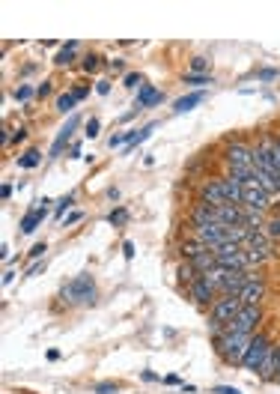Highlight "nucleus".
<instances>
[{
	"label": "nucleus",
	"instance_id": "nucleus-45",
	"mask_svg": "<svg viewBox=\"0 0 280 394\" xmlns=\"http://www.w3.org/2000/svg\"><path fill=\"white\" fill-rule=\"evenodd\" d=\"M80 218H84V215H80V212H72V215H66V221H63V224H66V227H69V224H78Z\"/></svg>",
	"mask_w": 280,
	"mask_h": 394
},
{
	"label": "nucleus",
	"instance_id": "nucleus-13",
	"mask_svg": "<svg viewBox=\"0 0 280 394\" xmlns=\"http://www.w3.org/2000/svg\"><path fill=\"white\" fill-rule=\"evenodd\" d=\"M277 353H280V340H274L272 346H268V353L263 358V364H259V371H257V380H263V382H274V376H277Z\"/></svg>",
	"mask_w": 280,
	"mask_h": 394
},
{
	"label": "nucleus",
	"instance_id": "nucleus-50",
	"mask_svg": "<svg viewBox=\"0 0 280 394\" xmlns=\"http://www.w3.org/2000/svg\"><path fill=\"white\" fill-rule=\"evenodd\" d=\"M15 281V272H12V269H9V272L3 275V284H12Z\"/></svg>",
	"mask_w": 280,
	"mask_h": 394
},
{
	"label": "nucleus",
	"instance_id": "nucleus-31",
	"mask_svg": "<svg viewBox=\"0 0 280 394\" xmlns=\"http://www.w3.org/2000/svg\"><path fill=\"white\" fill-rule=\"evenodd\" d=\"M122 84L129 87V90H140L143 84H147V78H143L140 72H129V75H125V81H122Z\"/></svg>",
	"mask_w": 280,
	"mask_h": 394
},
{
	"label": "nucleus",
	"instance_id": "nucleus-17",
	"mask_svg": "<svg viewBox=\"0 0 280 394\" xmlns=\"http://www.w3.org/2000/svg\"><path fill=\"white\" fill-rule=\"evenodd\" d=\"M176 251H179V260H197L200 254H206L209 248H206L197 236H188V239L179 242V248H176Z\"/></svg>",
	"mask_w": 280,
	"mask_h": 394
},
{
	"label": "nucleus",
	"instance_id": "nucleus-47",
	"mask_svg": "<svg viewBox=\"0 0 280 394\" xmlns=\"http://www.w3.org/2000/svg\"><path fill=\"white\" fill-rule=\"evenodd\" d=\"M42 269H45V263H33L30 269H27V278H30V275H39Z\"/></svg>",
	"mask_w": 280,
	"mask_h": 394
},
{
	"label": "nucleus",
	"instance_id": "nucleus-29",
	"mask_svg": "<svg viewBox=\"0 0 280 394\" xmlns=\"http://www.w3.org/2000/svg\"><path fill=\"white\" fill-rule=\"evenodd\" d=\"M125 221H129V209H125V206H116V209L107 215V224H114V227H122Z\"/></svg>",
	"mask_w": 280,
	"mask_h": 394
},
{
	"label": "nucleus",
	"instance_id": "nucleus-35",
	"mask_svg": "<svg viewBox=\"0 0 280 394\" xmlns=\"http://www.w3.org/2000/svg\"><path fill=\"white\" fill-rule=\"evenodd\" d=\"M33 96H36V90H33L30 84H21V87L15 90V98H18V102H27V98H33Z\"/></svg>",
	"mask_w": 280,
	"mask_h": 394
},
{
	"label": "nucleus",
	"instance_id": "nucleus-42",
	"mask_svg": "<svg viewBox=\"0 0 280 394\" xmlns=\"http://www.w3.org/2000/svg\"><path fill=\"white\" fill-rule=\"evenodd\" d=\"M27 141V129H24V125H18V129L12 132V143H24Z\"/></svg>",
	"mask_w": 280,
	"mask_h": 394
},
{
	"label": "nucleus",
	"instance_id": "nucleus-11",
	"mask_svg": "<svg viewBox=\"0 0 280 394\" xmlns=\"http://www.w3.org/2000/svg\"><path fill=\"white\" fill-rule=\"evenodd\" d=\"M218 221V215H215V206L203 203V200H194L191 209H188V224H191V230H200V227H209V224Z\"/></svg>",
	"mask_w": 280,
	"mask_h": 394
},
{
	"label": "nucleus",
	"instance_id": "nucleus-36",
	"mask_svg": "<svg viewBox=\"0 0 280 394\" xmlns=\"http://www.w3.org/2000/svg\"><path fill=\"white\" fill-rule=\"evenodd\" d=\"M45 251H48V245H45V242H36V245L30 248V260H36V263H39V257L45 254Z\"/></svg>",
	"mask_w": 280,
	"mask_h": 394
},
{
	"label": "nucleus",
	"instance_id": "nucleus-10",
	"mask_svg": "<svg viewBox=\"0 0 280 394\" xmlns=\"http://www.w3.org/2000/svg\"><path fill=\"white\" fill-rule=\"evenodd\" d=\"M197 200H203V203H209V206H224V203H227L221 176L218 179H206V183L197 185Z\"/></svg>",
	"mask_w": 280,
	"mask_h": 394
},
{
	"label": "nucleus",
	"instance_id": "nucleus-7",
	"mask_svg": "<svg viewBox=\"0 0 280 394\" xmlns=\"http://www.w3.org/2000/svg\"><path fill=\"white\" fill-rule=\"evenodd\" d=\"M241 206L257 209V212H268V209H272V194H268L266 188L257 183V176L248 179V183L241 185Z\"/></svg>",
	"mask_w": 280,
	"mask_h": 394
},
{
	"label": "nucleus",
	"instance_id": "nucleus-4",
	"mask_svg": "<svg viewBox=\"0 0 280 394\" xmlns=\"http://www.w3.org/2000/svg\"><path fill=\"white\" fill-rule=\"evenodd\" d=\"M224 161L227 167H254V143L241 134H227L224 138Z\"/></svg>",
	"mask_w": 280,
	"mask_h": 394
},
{
	"label": "nucleus",
	"instance_id": "nucleus-41",
	"mask_svg": "<svg viewBox=\"0 0 280 394\" xmlns=\"http://www.w3.org/2000/svg\"><path fill=\"white\" fill-rule=\"evenodd\" d=\"M48 93H51V81H42V84L36 87V98H45Z\"/></svg>",
	"mask_w": 280,
	"mask_h": 394
},
{
	"label": "nucleus",
	"instance_id": "nucleus-12",
	"mask_svg": "<svg viewBox=\"0 0 280 394\" xmlns=\"http://www.w3.org/2000/svg\"><path fill=\"white\" fill-rule=\"evenodd\" d=\"M266 293H268V284L263 281V278H254V281H248L245 287H241L239 299H241V304H263Z\"/></svg>",
	"mask_w": 280,
	"mask_h": 394
},
{
	"label": "nucleus",
	"instance_id": "nucleus-38",
	"mask_svg": "<svg viewBox=\"0 0 280 394\" xmlns=\"http://www.w3.org/2000/svg\"><path fill=\"white\" fill-rule=\"evenodd\" d=\"M277 75H280L277 69H263V72H257V78H259V81H274Z\"/></svg>",
	"mask_w": 280,
	"mask_h": 394
},
{
	"label": "nucleus",
	"instance_id": "nucleus-30",
	"mask_svg": "<svg viewBox=\"0 0 280 394\" xmlns=\"http://www.w3.org/2000/svg\"><path fill=\"white\" fill-rule=\"evenodd\" d=\"M182 84H191V87H206V84H215V78H212V75H191V72H188V75L182 78Z\"/></svg>",
	"mask_w": 280,
	"mask_h": 394
},
{
	"label": "nucleus",
	"instance_id": "nucleus-9",
	"mask_svg": "<svg viewBox=\"0 0 280 394\" xmlns=\"http://www.w3.org/2000/svg\"><path fill=\"white\" fill-rule=\"evenodd\" d=\"M78 129H80V116H78V114H72L69 120H66V125H63V129L57 132V138H54L48 156H51V158L63 156V149H66L69 143H72V138H75V132H78Z\"/></svg>",
	"mask_w": 280,
	"mask_h": 394
},
{
	"label": "nucleus",
	"instance_id": "nucleus-52",
	"mask_svg": "<svg viewBox=\"0 0 280 394\" xmlns=\"http://www.w3.org/2000/svg\"><path fill=\"white\" fill-rule=\"evenodd\" d=\"M274 382H280V353H277V376H274Z\"/></svg>",
	"mask_w": 280,
	"mask_h": 394
},
{
	"label": "nucleus",
	"instance_id": "nucleus-44",
	"mask_svg": "<svg viewBox=\"0 0 280 394\" xmlns=\"http://www.w3.org/2000/svg\"><path fill=\"white\" fill-rule=\"evenodd\" d=\"M122 254H125V260L134 257V242H122Z\"/></svg>",
	"mask_w": 280,
	"mask_h": 394
},
{
	"label": "nucleus",
	"instance_id": "nucleus-49",
	"mask_svg": "<svg viewBox=\"0 0 280 394\" xmlns=\"http://www.w3.org/2000/svg\"><path fill=\"white\" fill-rule=\"evenodd\" d=\"M140 376H143V380H147V382H155V380H158V376H155V373H152V371H143Z\"/></svg>",
	"mask_w": 280,
	"mask_h": 394
},
{
	"label": "nucleus",
	"instance_id": "nucleus-48",
	"mask_svg": "<svg viewBox=\"0 0 280 394\" xmlns=\"http://www.w3.org/2000/svg\"><path fill=\"white\" fill-rule=\"evenodd\" d=\"M0 197H3V200H9V197H12V185H3V188H0Z\"/></svg>",
	"mask_w": 280,
	"mask_h": 394
},
{
	"label": "nucleus",
	"instance_id": "nucleus-40",
	"mask_svg": "<svg viewBox=\"0 0 280 394\" xmlns=\"http://www.w3.org/2000/svg\"><path fill=\"white\" fill-rule=\"evenodd\" d=\"M212 394H241L239 388H233V385H215Z\"/></svg>",
	"mask_w": 280,
	"mask_h": 394
},
{
	"label": "nucleus",
	"instance_id": "nucleus-3",
	"mask_svg": "<svg viewBox=\"0 0 280 394\" xmlns=\"http://www.w3.org/2000/svg\"><path fill=\"white\" fill-rule=\"evenodd\" d=\"M250 338L254 335H221V338H212V349L224 364L241 367V358H245V353H248Z\"/></svg>",
	"mask_w": 280,
	"mask_h": 394
},
{
	"label": "nucleus",
	"instance_id": "nucleus-32",
	"mask_svg": "<svg viewBox=\"0 0 280 394\" xmlns=\"http://www.w3.org/2000/svg\"><path fill=\"white\" fill-rule=\"evenodd\" d=\"M72 203H75V194H66L57 200V209H54V218H63V212L72 209Z\"/></svg>",
	"mask_w": 280,
	"mask_h": 394
},
{
	"label": "nucleus",
	"instance_id": "nucleus-21",
	"mask_svg": "<svg viewBox=\"0 0 280 394\" xmlns=\"http://www.w3.org/2000/svg\"><path fill=\"white\" fill-rule=\"evenodd\" d=\"M102 66H107V60L102 57V54H96V51H87L84 57H80V69H84L87 75H93V72H98Z\"/></svg>",
	"mask_w": 280,
	"mask_h": 394
},
{
	"label": "nucleus",
	"instance_id": "nucleus-14",
	"mask_svg": "<svg viewBox=\"0 0 280 394\" xmlns=\"http://www.w3.org/2000/svg\"><path fill=\"white\" fill-rule=\"evenodd\" d=\"M48 203L51 200H42V206H33V209L21 218V233H24V236H27V233H33L36 227H42V221L48 218Z\"/></svg>",
	"mask_w": 280,
	"mask_h": 394
},
{
	"label": "nucleus",
	"instance_id": "nucleus-37",
	"mask_svg": "<svg viewBox=\"0 0 280 394\" xmlns=\"http://www.w3.org/2000/svg\"><path fill=\"white\" fill-rule=\"evenodd\" d=\"M96 93H98V96H107V93H111V81H105V78L96 81Z\"/></svg>",
	"mask_w": 280,
	"mask_h": 394
},
{
	"label": "nucleus",
	"instance_id": "nucleus-34",
	"mask_svg": "<svg viewBox=\"0 0 280 394\" xmlns=\"http://www.w3.org/2000/svg\"><path fill=\"white\" fill-rule=\"evenodd\" d=\"M93 391H96V394H116V391H120V382H111V380H107V382H98Z\"/></svg>",
	"mask_w": 280,
	"mask_h": 394
},
{
	"label": "nucleus",
	"instance_id": "nucleus-20",
	"mask_svg": "<svg viewBox=\"0 0 280 394\" xmlns=\"http://www.w3.org/2000/svg\"><path fill=\"white\" fill-rule=\"evenodd\" d=\"M197 278H200V275H197V269H194L191 263H188V260H179V263H176V281L182 284L185 290L197 281Z\"/></svg>",
	"mask_w": 280,
	"mask_h": 394
},
{
	"label": "nucleus",
	"instance_id": "nucleus-6",
	"mask_svg": "<svg viewBox=\"0 0 280 394\" xmlns=\"http://www.w3.org/2000/svg\"><path fill=\"white\" fill-rule=\"evenodd\" d=\"M274 340L266 335V331H257L254 338H250V344H248V353L245 358H241V371H248V373H257L259 371V364H263V358L268 353V346H272Z\"/></svg>",
	"mask_w": 280,
	"mask_h": 394
},
{
	"label": "nucleus",
	"instance_id": "nucleus-16",
	"mask_svg": "<svg viewBox=\"0 0 280 394\" xmlns=\"http://www.w3.org/2000/svg\"><path fill=\"white\" fill-rule=\"evenodd\" d=\"M215 215H218L221 224L239 227V224H241V215H245V206H239V203H224V206H215Z\"/></svg>",
	"mask_w": 280,
	"mask_h": 394
},
{
	"label": "nucleus",
	"instance_id": "nucleus-5",
	"mask_svg": "<svg viewBox=\"0 0 280 394\" xmlns=\"http://www.w3.org/2000/svg\"><path fill=\"white\" fill-rule=\"evenodd\" d=\"M263 304H241V311L236 313V320L227 322L224 335H257L263 326Z\"/></svg>",
	"mask_w": 280,
	"mask_h": 394
},
{
	"label": "nucleus",
	"instance_id": "nucleus-43",
	"mask_svg": "<svg viewBox=\"0 0 280 394\" xmlns=\"http://www.w3.org/2000/svg\"><path fill=\"white\" fill-rule=\"evenodd\" d=\"M107 69H111V72H125V63L122 60H107Z\"/></svg>",
	"mask_w": 280,
	"mask_h": 394
},
{
	"label": "nucleus",
	"instance_id": "nucleus-1",
	"mask_svg": "<svg viewBox=\"0 0 280 394\" xmlns=\"http://www.w3.org/2000/svg\"><path fill=\"white\" fill-rule=\"evenodd\" d=\"M96 296H98L96 278L87 275V272L75 275L72 281H66L60 287V302L72 304V308H87V304H96Z\"/></svg>",
	"mask_w": 280,
	"mask_h": 394
},
{
	"label": "nucleus",
	"instance_id": "nucleus-39",
	"mask_svg": "<svg viewBox=\"0 0 280 394\" xmlns=\"http://www.w3.org/2000/svg\"><path fill=\"white\" fill-rule=\"evenodd\" d=\"M72 96H75L78 102H80V98H87V96H89V84H84V87H72Z\"/></svg>",
	"mask_w": 280,
	"mask_h": 394
},
{
	"label": "nucleus",
	"instance_id": "nucleus-51",
	"mask_svg": "<svg viewBox=\"0 0 280 394\" xmlns=\"http://www.w3.org/2000/svg\"><path fill=\"white\" fill-rule=\"evenodd\" d=\"M164 385H179V376H164Z\"/></svg>",
	"mask_w": 280,
	"mask_h": 394
},
{
	"label": "nucleus",
	"instance_id": "nucleus-8",
	"mask_svg": "<svg viewBox=\"0 0 280 394\" xmlns=\"http://www.w3.org/2000/svg\"><path fill=\"white\" fill-rule=\"evenodd\" d=\"M188 299H191L197 308H212V304L218 302V290H215V287L200 275L191 287H188Z\"/></svg>",
	"mask_w": 280,
	"mask_h": 394
},
{
	"label": "nucleus",
	"instance_id": "nucleus-23",
	"mask_svg": "<svg viewBox=\"0 0 280 394\" xmlns=\"http://www.w3.org/2000/svg\"><path fill=\"white\" fill-rule=\"evenodd\" d=\"M155 129H158V123H147V125H143V129H138V138H134V141L129 143V147H122V156H129V152L138 149V147H140V143L147 141V138H152V132H155Z\"/></svg>",
	"mask_w": 280,
	"mask_h": 394
},
{
	"label": "nucleus",
	"instance_id": "nucleus-26",
	"mask_svg": "<svg viewBox=\"0 0 280 394\" xmlns=\"http://www.w3.org/2000/svg\"><path fill=\"white\" fill-rule=\"evenodd\" d=\"M191 75H212V60L203 57V54L191 57Z\"/></svg>",
	"mask_w": 280,
	"mask_h": 394
},
{
	"label": "nucleus",
	"instance_id": "nucleus-46",
	"mask_svg": "<svg viewBox=\"0 0 280 394\" xmlns=\"http://www.w3.org/2000/svg\"><path fill=\"white\" fill-rule=\"evenodd\" d=\"M69 158H80V143H72L69 147Z\"/></svg>",
	"mask_w": 280,
	"mask_h": 394
},
{
	"label": "nucleus",
	"instance_id": "nucleus-25",
	"mask_svg": "<svg viewBox=\"0 0 280 394\" xmlns=\"http://www.w3.org/2000/svg\"><path fill=\"white\" fill-rule=\"evenodd\" d=\"M188 263H191V266L197 269V275H206V272H209V269L218 266V260H215L212 251H206V254H200L197 260H188Z\"/></svg>",
	"mask_w": 280,
	"mask_h": 394
},
{
	"label": "nucleus",
	"instance_id": "nucleus-19",
	"mask_svg": "<svg viewBox=\"0 0 280 394\" xmlns=\"http://www.w3.org/2000/svg\"><path fill=\"white\" fill-rule=\"evenodd\" d=\"M75 60H78V42H75V39L66 42L57 54H54V66H60V69H63V66H72Z\"/></svg>",
	"mask_w": 280,
	"mask_h": 394
},
{
	"label": "nucleus",
	"instance_id": "nucleus-28",
	"mask_svg": "<svg viewBox=\"0 0 280 394\" xmlns=\"http://www.w3.org/2000/svg\"><path fill=\"white\" fill-rule=\"evenodd\" d=\"M263 233H266V236H268V239H272V242H277V239H280V215H272V218H268V221H266V227H263Z\"/></svg>",
	"mask_w": 280,
	"mask_h": 394
},
{
	"label": "nucleus",
	"instance_id": "nucleus-18",
	"mask_svg": "<svg viewBox=\"0 0 280 394\" xmlns=\"http://www.w3.org/2000/svg\"><path fill=\"white\" fill-rule=\"evenodd\" d=\"M203 98H206L203 90H197V93H188V96H182V98H176V102H173V114H188V111H194L197 105H203Z\"/></svg>",
	"mask_w": 280,
	"mask_h": 394
},
{
	"label": "nucleus",
	"instance_id": "nucleus-22",
	"mask_svg": "<svg viewBox=\"0 0 280 394\" xmlns=\"http://www.w3.org/2000/svg\"><path fill=\"white\" fill-rule=\"evenodd\" d=\"M39 165H42V149H36V147H30L27 152L18 156V167H21V170H33V167H39Z\"/></svg>",
	"mask_w": 280,
	"mask_h": 394
},
{
	"label": "nucleus",
	"instance_id": "nucleus-33",
	"mask_svg": "<svg viewBox=\"0 0 280 394\" xmlns=\"http://www.w3.org/2000/svg\"><path fill=\"white\" fill-rule=\"evenodd\" d=\"M98 129H102V123H98V116H89V120L84 123V134H87L89 141L98 138Z\"/></svg>",
	"mask_w": 280,
	"mask_h": 394
},
{
	"label": "nucleus",
	"instance_id": "nucleus-2",
	"mask_svg": "<svg viewBox=\"0 0 280 394\" xmlns=\"http://www.w3.org/2000/svg\"><path fill=\"white\" fill-rule=\"evenodd\" d=\"M241 311V299L239 296H218V302L209 308V320H206V329H209L212 338H221L227 322L236 320V313Z\"/></svg>",
	"mask_w": 280,
	"mask_h": 394
},
{
	"label": "nucleus",
	"instance_id": "nucleus-24",
	"mask_svg": "<svg viewBox=\"0 0 280 394\" xmlns=\"http://www.w3.org/2000/svg\"><path fill=\"white\" fill-rule=\"evenodd\" d=\"M221 183H224L227 203H239L241 206V183H236V179H230V176H221Z\"/></svg>",
	"mask_w": 280,
	"mask_h": 394
},
{
	"label": "nucleus",
	"instance_id": "nucleus-15",
	"mask_svg": "<svg viewBox=\"0 0 280 394\" xmlns=\"http://www.w3.org/2000/svg\"><path fill=\"white\" fill-rule=\"evenodd\" d=\"M164 102V93H161L158 87H152V84H143L140 90H138V111H147V107H155V105H161Z\"/></svg>",
	"mask_w": 280,
	"mask_h": 394
},
{
	"label": "nucleus",
	"instance_id": "nucleus-27",
	"mask_svg": "<svg viewBox=\"0 0 280 394\" xmlns=\"http://www.w3.org/2000/svg\"><path fill=\"white\" fill-rule=\"evenodd\" d=\"M75 102H78V98L75 96H72V90H69V93H63V96H57V111L60 114H75Z\"/></svg>",
	"mask_w": 280,
	"mask_h": 394
}]
</instances>
